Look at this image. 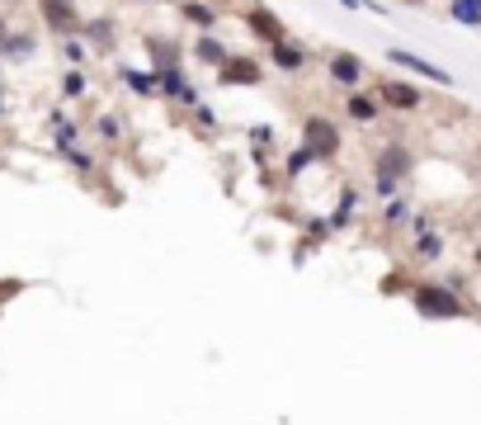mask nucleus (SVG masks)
Wrapping results in <instances>:
<instances>
[{"mask_svg": "<svg viewBox=\"0 0 481 425\" xmlns=\"http://www.w3.org/2000/svg\"><path fill=\"white\" fill-rule=\"evenodd\" d=\"M411 307H416L425 321H458L462 312H468V307H462V298H458V288L435 284V279L411 284Z\"/></svg>", "mask_w": 481, "mask_h": 425, "instance_id": "f257e3e1", "label": "nucleus"}, {"mask_svg": "<svg viewBox=\"0 0 481 425\" xmlns=\"http://www.w3.org/2000/svg\"><path fill=\"white\" fill-rule=\"evenodd\" d=\"M303 146L311 152V161H336L340 152V128L330 119H307L303 123Z\"/></svg>", "mask_w": 481, "mask_h": 425, "instance_id": "f03ea898", "label": "nucleus"}, {"mask_svg": "<svg viewBox=\"0 0 481 425\" xmlns=\"http://www.w3.org/2000/svg\"><path fill=\"white\" fill-rule=\"evenodd\" d=\"M406 171H411V152L406 146H387V152L377 156V194H392Z\"/></svg>", "mask_w": 481, "mask_h": 425, "instance_id": "7ed1b4c3", "label": "nucleus"}, {"mask_svg": "<svg viewBox=\"0 0 481 425\" xmlns=\"http://www.w3.org/2000/svg\"><path fill=\"white\" fill-rule=\"evenodd\" d=\"M245 29H251V34H255L260 43H270V47L288 38V34H284V24H278V14H274V10H264V5H255L251 14H245Z\"/></svg>", "mask_w": 481, "mask_h": 425, "instance_id": "20e7f679", "label": "nucleus"}, {"mask_svg": "<svg viewBox=\"0 0 481 425\" xmlns=\"http://www.w3.org/2000/svg\"><path fill=\"white\" fill-rule=\"evenodd\" d=\"M38 10H43V24L57 29V34H71V29L80 24L76 0H38Z\"/></svg>", "mask_w": 481, "mask_h": 425, "instance_id": "39448f33", "label": "nucleus"}, {"mask_svg": "<svg viewBox=\"0 0 481 425\" xmlns=\"http://www.w3.org/2000/svg\"><path fill=\"white\" fill-rule=\"evenodd\" d=\"M218 76H222V86H260V62L231 53L222 67H218Z\"/></svg>", "mask_w": 481, "mask_h": 425, "instance_id": "423d86ee", "label": "nucleus"}, {"mask_svg": "<svg viewBox=\"0 0 481 425\" xmlns=\"http://www.w3.org/2000/svg\"><path fill=\"white\" fill-rule=\"evenodd\" d=\"M387 57H392V62H402V67H406V71H416V76H429L435 86H453V76H449V71H439L435 62H425V57H416V53H402V47H392Z\"/></svg>", "mask_w": 481, "mask_h": 425, "instance_id": "0eeeda50", "label": "nucleus"}, {"mask_svg": "<svg viewBox=\"0 0 481 425\" xmlns=\"http://www.w3.org/2000/svg\"><path fill=\"white\" fill-rule=\"evenodd\" d=\"M383 104H392V109H420V90L416 86H406V80H383Z\"/></svg>", "mask_w": 481, "mask_h": 425, "instance_id": "6e6552de", "label": "nucleus"}, {"mask_svg": "<svg viewBox=\"0 0 481 425\" xmlns=\"http://www.w3.org/2000/svg\"><path fill=\"white\" fill-rule=\"evenodd\" d=\"M330 76H336L340 86H359V80H363V67H359V57L336 53V57H330Z\"/></svg>", "mask_w": 481, "mask_h": 425, "instance_id": "1a4fd4ad", "label": "nucleus"}, {"mask_svg": "<svg viewBox=\"0 0 481 425\" xmlns=\"http://www.w3.org/2000/svg\"><path fill=\"white\" fill-rule=\"evenodd\" d=\"M274 62H278L284 71H303V67H307V47L284 38V43H274Z\"/></svg>", "mask_w": 481, "mask_h": 425, "instance_id": "9d476101", "label": "nucleus"}, {"mask_svg": "<svg viewBox=\"0 0 481 425\" xmlns=\"http://www.w3.org/2000/svg\"><path fill=\"white\" fill-rule=\"evenodd\" d=\"M161 86H165V95H175V100H185V104H194V86H189V80L179 76L175 67H165V71H161Z\"/></svg>", "mask_w": 481, "mask_h": 425, "instance_id": "9b49d317", "label": "nucleus"}, {"mask_svg": "<svg viewBox=\"0 0 481 425\" xmlns=\"http://www.w3.org/2000/svg\"><path fill=\"white\" fill-rule=\"evenodd\" d=\"M194 53L203 57L208 67H222V62L231 57V47H227V43H218V38H198V43H194Z\"/></svg>", "mask_w": 481, "mask_h": 425, "instance_id": "f8f14e48", "label": "nucleus"}, {"mask_svg": "<svg viewBox=\"0 0 481 425\" xmlns=\"http://www.w3.org/2000/svg\"><path fill=\"white\" fill-rule=\"evenodd\" d=\"M179 14H185L189 24H198V29H212V24H218V14H212L208 5H198V0H185V5H179Z\"/></svg>", "mask_w": 481, "mask_h": 425, "instance_id": "ddd939ff", "label": "nucleus"}, {"mask_svg": "<svg viewBox=\"0 0 481 425\" xmlns=\"http://www.w3.org/2000/svg\"><path fill=\"white\" fill-rule=\"evenodd\" d=\"M449 14H453V20L458 24H481V0H453V5H449Z\"/></svg>", "mask_w": 481, "mask_h": 425, "instance_id": "4468645a", "label": "nucleus"}, {"mask_svg": "<svg viewBox=\"0 0 481 425\" xmlns=\"http://www.w3.org/2000/svg\"><path fill=\"white\" fill-rule=\"evenodd\" d=\"M350 119L373 123L377 119V100H369V95H350Z\"/></svg>", "mask_w": 481, "mask_h": 425, "instance_id": "2eb2a0df", "label": "nucleus"}, {"mask_svg": "<svg viewBox=\"0 0 481 425\" xmlns=\"http://www.w3.org/2000/svg\"><path fill=\"white\" fill-rule=\"evenodd\" d=\"M128 86L137 95H156L161 90V76H142V71H128Z\"/></svg>", "mask_w": 481, "mask_h": 425, "instance_id": "dca6fc26", "label": "nucleus"}, {"mask_svg": "<svg viewBox=\"0 0 481 425\" xmlns=\"http://www.w3.org/2000/svg\"><path fill=\"white\" fill-rule=\"evenodd\" d=\"M119 133H123V123L113 119V113H99V138H104V142H113Z\"/></svg>", "mask_w": 481, "mask_h": 425, "instance_id": "f3484780", "label": "nucleus"}, {"mask_svg": "<svg viewBox=\"0 0 481 425\" xmlns=\"http://www.w3.org/2000/svg\"><path fill=\"white\" fill-rule=\"evenodd\" d=\"M439 251H444V246H439V237H435V232H425V237L416 241V255H425V260H435Z\"/></svg>", "mask_w": 481, "mask_h": 425, "instance_id": "a211bd4d", "label": "nucleus"}, {"mask_svg": "<svg viewBox=\"0 0 481 425\" xmlns=\"http://www.w3.org/2000/svg\"><path fill=\"white\" fill-rule=\"evenodd\" d=\"M62 53H66V62H71V67H80V62H86V43H80V38H66Z\"/></svg>", "mask_w": 481, "mask_h": 425, "instance_id": "6ab92c4d", "label": "nucleus"}, {"mask_svg": "<svg viewBox=\"0 0 481 425\" xmlns=\"http://www.w3.org/2000/svg\"><path fill=\"white\" fill-rule=\"evenodd\" d=\"M62 95H86V76H80V71H66V80H62Z\"/></svg>", "mask_w": 481, "mask_h": 425, "instance_id": "aec40b11", "label": "nucleus"}, {"mask_svg": "<svg viewBox=\"0 0 481 425\" xmlns=\"http://www.w3.org/2000/svg\"><path fill=\"white\" fill-rule=\"evenodd\" d=\"M307 161H311V152H307V146H297V152L288 156V175H297V171H307Z\"/></svg>", "mask_w": 481, "mask_h": 425, "instance_id": "412c9836", "label": "nucleus"}, {"mask_svg": "<svg viewBox=\"0 0 481 425\" xmlns=\"http://www.w3.org/2000/svg\"><path fill=\"white\" fill-rule=\"evenodd\" d=\"M90 38H113V24H90Z\"/></svg>", "mask_w": 481, "mask_h": 425, "instance_id": "4be33fe9", "label": "nucleus"}, {"mask_svg": "<svg viewBox=\"0 0 481 425\" xmlns=\"http://www.w3.org/2000/svg\"><path fill=\"white\" fill-rule=\"evenodd\" d=\"M0 109H5V100H0Z\"/></svg>", "mask_w": 481, "mask_h": 425, "instance_id": "5701e85b", "label": "nucleus"}]
</instances>
